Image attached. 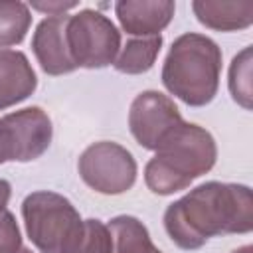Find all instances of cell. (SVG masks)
Wrapping results in <instances>:
<instances>
[{
	"mask_svg": "<svg viewBox=\"0 0 253 253\" xmlns=\"http://www.w3.org/2000/svg\"><path fill=\"white\" fill-rule=\"evenodd\" d=\"M8 136L10 162L38 160L51 144L53 126L42 107H24L2 117Z\"/></svg>",
	"mask_w": 253,
	"mask_h": 253,
	"instance_id": "8",
	"label": "cell"
},
{
	"mask_svg": "<svg viewBox=\"0 0 253 253\" xmlns=\"http://www.w3.org/2000/svg\"><path fill=\"white\" fill-rule=\"evenodd\" d=\"M10 196H12V186H10V182L4 180V178H0V211L8 210L6 206H8V202H10Z\"/></svg>",
	"mask_w": 253,
	"mask_h": 253,
	"instance_id": "21",
	"label": "cell"
},
{
	"mask_svg": "<svg viewBox=\"0 0 253 253\" xmlns=\"http://www.w3.org/2000/svg\"><path fill=\"white\" fill-rule=\"evenodd\" d=\"M22 231L10 210L0 211V253H20Z\"/></svg>",
	"mask_w": 253,
	"mask_h": 253,
	"instance_id": "18",
	"label": "cell"
},
{
	"mask_svg": "<svg viewBox=\"0 0 253 253\" xmlns=\"http://www.w3.org/2000/svg\"><path fill=\"white\" fill-rule=\"evenodd\" d=\"M20 253H34V251H32V249H26V247H22V249H20Z\"/></svg>",
	"mask_w": 253,
	"mask_h": 253,
	"instance_id": "23",
	"label": "cell"
},
{
	"mask_svg": "<svg viewBox=\"0 0 253 253\" xmlns=\"http://www.w3.org/2000/svg\"><path fill=\"white\" fill-rule=\"evenodd\" d=\"M251 49L253 45H245L229 65V79L227 87L231 93V99L241 105L245 111L251 109V99H253V89H251Z\"/></svg>",
	"mask_w": 253,
	"mask_h": 253,
	"instance_id": "16",
	"label": "cell"
},
{
	"mask_svg": "<svg viewBox=\"0 0 253 253\" xmlns=\"http://www.w3.org/2000/svg\"><path fill=\"white\" fill-rule=\"evenodd\" d=\"M10 162V148H8V136H6V126L0 119V164Z\"/></svg>",
	"mask_w": 253,
	"mask_h": 253,
	"instance_id": "20",
	"label": "cell"
},
{
	"mask_svg": "<svg viewBox=\"0 0 253 253\" xmlns=\"http://www.w3.org/2000/svg\"><path fill=\"white\" fill-rule=\"evenodd\" d=\"M65 42L75 67L103 69L119 55L121 32L103 12L83 8L67 16Z\"/></svg>",
	"mask_w": 253,
	"mask_h": 253,
	"instance_id": "5",
	"label": "cell"
},
{
	"mask_svg": "<svg viewBox=\"0 0 253 253\" xmlns=\"http://www.w3.org/2000/svg\"><path fill=\"white\" fill-rule=\"evenodd\" d=\"M182 115L176 103L154 89L138 93L128 109V128L134 140L146 148L156 150L158 144L182 123Z\"/></svg>",
	"mask_w": 253,
	"mask_h": 253,
	"instance_id": "7",
	"label": "cell"
},
{
	"mask_svg": "<svg viewBox=\"0 0 253 253\" xmlns=\"http://www.w3.org/2000/svg\"><path fill=\"white\" fill-rule=\"evenodd\" d=\"M164 229L172 243L184 251H196L217 235L249 233L253 229V198L245 184L210 180L164 211Z\"/></svg>",
	"mask_w": 253,
	"mask_h": 253,
	"instance_id": "1",
	"label": "cell"
},
{
	"mask_svg": "<svg viewBox=\"0 0 253 253\" xmlns=\"http://www.w3.org/2000/svg\"><path fill=\"white\" fill-rule=\"evenodd\" d=\"M162 36H148V38H130L121 53L117 55L113 67L119 73L126 75H140L152 69L160 49H162Z\"/></svg>",
	"mask_w": 253,
	"mask_h": 253,
	"instance_id": "14",
	"label": "cell"
},
{
	"mask_svg": "<svg viewBox=\"0 0 253 253\" xmlns=\"http://www.w3.org/2000/svg\"><path fill=\"white\" fill-rule=\"evenodd\" d=\"M30 26L32 12L26 2L0 0V47L22 43Z\"/></svg>",
	"mask_w": 253,
	"mask_h": 253,
	"instance_id": "15",
	"label": "cell"
},
{
	"mask_svg": "<svg viewBox=\"0 0 253 253\" xmlns=\"http://www.w3.org/2000/svg\"><path fill=\"white\" fill-rule=\"evenodd\" d=\"M111 247H113V241H111L109 227L101 219L89 217L85 219L83 237L71 253H111Z\"/></svg>",
	"mask_w": 253,
	"mask_h": 253,
	"instance_id": "17",
	"label": "cell"
},
{
	"mask_svg": "<svg viewBox=\"0 0 253 253\" xmlns=\"http://www.w3.org/2000/svg\"><path fill=\"white\" fill-rule=\"evenodd\" d=\"M176 4L172 0H119L115 14L121 28L128 36L148 38L160 36V32L172 22Z\"/></svg>",
	"mask_w": 253,
	"mask_h": 253,
	"instance_id": "10",
	"label": "cell"
},
{
	"mask_svg": "<svg viewBox=\"0 0 253 253\" xmlns=\"http://www.w3.org/2000/svg\"><path fill=\"white\" fill-rule=\"evenodd\" d=\"M28 6H32L34 10L43 12L47 16H65V12L77 8L79 2H63V0H55V2H30Z\"/></svg>",
	"mask_w": 253,
	"mask_h": 253,
	"instance_id": "19",
	"label": "cell"
},
{
	"mask_svg": "<svg viewBox=\"0 0 253 253\" xmlns=\"http://www.w3.org/2000/svg\"><path fill=\"white\" fill-rule=\"evenodd\" d=\"M77 172L91 190L105 196H119L134 186L138 166L132 152L123 144L99 140L81 152Z\"/></svg>",
	"mask_w": 253,
	"mask_h": 253,
	"instance_id": "6",
	"label": "cell"
},
{
	"mask_svg": "<svg viewBox=\"0 0 253 253\" xmlns=\"http://www.w3.org/2000/svg\"><path fill=\"white\" fill-rule=\"evenodd\" d=\"M38 87V75L20 49H0V111L10 109L30 95Z\"/></svg>",
	"mask_w": 253,
	"mask_h": 253,
	"instance_id": "11",
	"label": "cell"
},
{
	"mask_svg": "<svg viewBox=\"0 0 253 253\" xmlns=\"http://www.w3.org/2000/svg\"><path fill=\"white\" fill-rule=\"evenodd\" d=\"M111 253H162L148 233V227L134 215H115L109 221Z\"/></svg>",
	"mask_w": 253,
	"mask_h": 253,
	"instance_id": "13",
	"label": "cell"
},
{
	"mask_svg": "<svg viewBox=\"0 0 253 253\" xmlns=\"http://www.w3.org/2000/svg\"><path fill=\"white\" fill-rule=\"evenodd\" d=\"M65 16H47L43 18L32 36V51L47 75H65L75 71V63L69 55L67 42H65Z\"/></svg>",
	"mask_w": 253,
	"mask_h": 253,
	"instance_id": "9",
	"label": "cell"
},
{
	"mask_svg": "<svg viewBox=\"0 0 253 253\" xmlns=\"http://www.w3.org/2000/svg\"><path fill=\"white\" fill-rule=\"evenodd\" d=\"M231 253H253V247H251V245H241V247L233 249Z\"/></svg>",
	"mask_w": 253,
	"mask_h": 253,
	"instance_id": "22",
	"label": "cell"
},
{
	"mask_svg": "<svg viewBox=\"0 0 253 253\" xmlns=\"http://www.w3.org/2000/svg\"><path fill=\"white\" fill-rule=\"evenodd\" d=\"M192 10L202 26L215 32H237L253 24V2L194 0Z\"/></svg>",
	"mask_w": 253,
	"mask_h": 253,
	"instance_id": "12",
	"label": "cell"
},
{
	"mask_svg": "<svg viewBox=\"0 0 253 253\" xmlns=\"http://www.w3.org/2000/svg\"><path fill=\"white\" fill-rule=\"evenodd\" d=\"M22 219L28 239L40 253H71L85 231V219L75 206L49 190H38L24 198Z\"/></svg>",
	"mask_w": 253,
	"mask_h": 253,
	"instance_id": "4",
	"label": "cell"
},
{
	"mask_svg": "<svg viewBox=\"0 0 253 253\" xmlns=\"http://www.w3.org/2000/svg\"><path fill=\"white\" fill-rule=\"evenodd\" d=\"M217 160V144L210 130L182 121L154 150L144 166V182L152 194L172 196L208 174Z\"/></svg>",
	"mask_w": 253,
	"mask_h": 253,
	"instance_id": "2",
	"label": "cell"
},
{
	"mask_svg": "<svg viewBox=\"0 0 253 253\" xmlns=\"http://www.w3.org/2000/svg\"><path fill=\"white\" fill-rule=\"evenodd\" d=\"M160 77L166 91L188 107H206L219 89L221 47L204 34L186 32L172 42Z\"/></svg>",
	"mask_w": 253,
	"mask_h": 253,
	"instance_id": "3",
	"label": "cell"
}]
</instances>
